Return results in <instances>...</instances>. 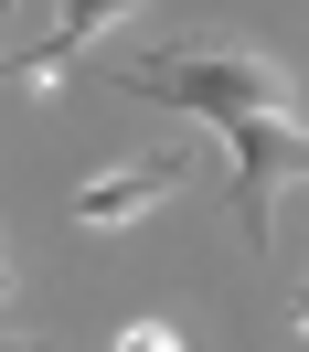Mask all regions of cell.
<instances>
[{
    "mask_svg": "<svg viewBox=\"0 0 309 352\" xmlns=\"http://www.w3.org/2000/svg\"><path fill=\"white\" fill-rule=\"evenodd\" d=\"M0 352H43V342H0Z\"/></svg>",
    "mask_w": 309,
    "mask_h": 352,
    "instance_id": "5",
    "label": "cell"
},
{
    "mask_svg": "<svg viewBox=\"0 0 309 352\" xmlns=\"http://www.w3.org/2000/svg\"><path fill=\"white\" fill-rule=\"evenodd\" d=\"M107 352H181V331H171V320H128Z\"/></svg>",
    "mask_w": 309,
    "mask_h": 352,
    "instance_id": "4",
    "label": "cell"
},
{
    "mask_svg": "<svg viewBox=\"0 0 309 352\" xmlns=\"http://www.w3.org/2000/svg\"><path fill=\"white\" fill-rule=\"evenodd\" d=\"M128 11H139V0H65V22H54L43 43L0 54V75H11V86H32V96H43V86H65V75H75V54H86L107 22H128Z\"/></svg>",
    "mask_w": 309,
    "mask_h": 352,
    "instance_id": "3",
    "label": "cell"
},
{
    "mask_svg": "<svg viewBox=\"0 0 309 352\" xmlns=\"http://www.w3.org/2000/svg\"><path fill=\"white\" fill-rule=\"evenodd\" d=\"M192 182V160H117V171H86L75 182V224H139V214H160V203Z\"/></svg>",
    "mask_w": 309,
    "mask_h": 352,
    "instance_id": "2",
    "label": "cell"
},
{
    "mask_svg": "<svg viewBox=\"0 0 309 352\" xmlns=\"http://www.w3.org/2000/svg\"><path fill=\"white\" fill-rule=\"evenodd\" d=\"M107 86L117 96H160V107H181V118H214L224 150H235L245 235H266V203H277L288 182H299V160H309L299 118H288V75L266 65V54H245V43H171V54H150V65H117Z\"/></svg>",
    "mask_w": 309,
    "mask_h": 352,
    "instance_id": "1",
    "label": "cell"
}]
</instances>
